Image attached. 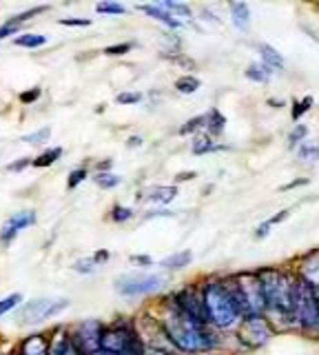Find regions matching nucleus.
<instances>
[{
  "label": "nucleus",
  "mask_w": 319,
  "mask_h": 355,
  "mask_svg": "<svg viewBox=\"0 0 319 355\" xmlns=\"http://www.w3.org/2000/svg\"><path fill=\"white\" fill-rule=\"evenodd\" d=\"M126 51H131V45H129V43H120V45L106 47V49H104V54H106V56H122V54H126Z\"/></svg>",
  "instance_id": "obj_42"
},
{
  "label": "nucleus",
  "mask_w": 319,
  "mask_h": 355,
  "mask_svg": "<svg viewBox=\"0 0 319 355\" xmlns=\"http://www.w3.org/2000/svg\"><path fill=\"white\" fill-rule=\"evenodd\" d=\"M140 9V12H144L146 16H151V18H155L157 23H162V25H166V27H180L182 23H180L177 18H173V16H168L164 9H160L157 5H140L137 7Z\"/></svg>",
  "instance_id": "obj_18"
},
{
  "label": "nucleus",
  "mask_w": 319,
  "mask_h": 355,
  "mask_svg": "<svg viewBox=\"0 0 319 355\" xmlns=\"http://www.w3.org/2000/svg\"><path fill=\"white\" fill-rule=\"evenodd\" d=\"M302 162H317L319 160V140H306L302 142L300 151H297Z\"/></svg>",
  "instance_id": "obj_23"
},
{
  "label": "nucleus",
  "mask_w": 319,
  "mask_h": 355,
  "mask_svg": "<svg viewBox=\"0 0 319 355\" xmlns=\"http://www.w3.org/2000/svg\"><path fill=\"white\" fill-rule=\"evenodd\" d=\"M306 135H308V127H304V124H297V127L289 135V144H291V147H295V144L306 142Z\"/></svg>",
  "instance_id": "obj_34"
},
{
  "label": "nucleus",
  "mask_w": 319,
  "mask_h": 355,
  "mask_svg": "<svg viewBox=\"0 0 319 355\" xmlns=\"http://www.w3.org/2000/svg\"><path fill=\"white\" fill-rule=\"evenodd\" d=\"M93 182L98 184L100 189H113V186H118L122 182V178L115 175V173H109V171H100L93 178Z\"/></svg>",
  "instance_id": "obj_27"
},
{
  "label": "nucleus",
  "mask_w": 319,
  "mask_h": 355,
  "mask_svg": "<svg viewBox=\"0 0 319 355\" xmlns=\"http://www.w3.org/2000/svg\"><path fill=\"white\" fill-rule=\"evenodd\" d=\"M115 291L124 298H135V296H146V294H153L160 287L164 285V278L157 276V274H122L115 278Z\"/></svg>",
  "instance_id": "obj_6"
},
{
  "label": "nucleus",
  "mask_w": 319,
  "mask_h": 355,
  "mask_svg": "<svg viewBox=\"0 0 319 355\" xmlns=\"http://www.w3.org/2000/svg\"><path fill=\"white\" fill-rule=\"evenodd\" d=\"M36 222V213L34 211H20L16 215H12L9 220H5L3 224V231H0V240L7 244V242H12V240L23 231V229L31 227Z\"/></svg>",
  "instance_id": "obj_12"
},
{
  "label": "nucleus",
  "mask_w": 319,
  "mask_h": 355,
  "mask_svg": "<svg viewBox=\"0 0 319 355\" xmlns=\"http://www.w3.org/2000/svg\"><path fill=\"white\" fill-rule=\"evenodd\" d=\"M160 9H164V12L168 14V16H173V18H184V20H188L191 16V7L188 5H184V3H173V0H164V3H155ZM180 23H182V20H180Z\"/></svg>",
  "instance_id": "obj_19"
},
{
  "label": "nucleus",
  "mask_w": 319,
  "mask_h": 355,
  "mask_svg": "<svg viewBox=\"0 0 319 355\" xmlns=\"http://www.w3.org/2000/svg\"><path fill=\"white\" fill-rule=\"evenodd\" d=\"M95 267H98V260H95L93 256L76 260V262H73V271H78V274H93Z\"/></svg>",
  "instance_id": "obj_31"
},
{
  "label": "nucleus",
  "mask_w": 319,
  "mask_h": 355,
  "mask_svg": "<svg viewBox=\"0 0 319 355\" xmlns=\"http://www.w3.org/2000/svg\"><path fill=\"white\" fill-rule=\"evenodd\" d=\"M69 307L67 298H38L31 300L29 305H25V309L20 311V325H40L53 316H58Z\"/></svg>",
  "instance_id": "obj_8"
},
{
  "label": "nucleus",
  "mask_w": 319,
  "mask_h": 355,
  "mask_svg": "<svg viewBox=\"0 0 319 355\" xmlns=\"http://www.w3.org/2000/svg\"><path fill=\"white\" fill-rule=\"evenodd\" d=\"M173 300H175L173 305L180 311H182V313H186L191 320H195L197 325H204V327L209 325V313H206V305H204V294H202L200 289L186 287L182 291H177Z\"/></svg>",
  "instance_id": "obj_10"
},
{
  "label": "nucleus",
  "mask_w": 319,
  "mask_h": 355,
  "mask_svg": "<svg viewBox=\"0 0 319 355\" xmlns=\"http://www.w3.org/2000/svg\"><path fill=\"white\" fill-rule=\"evenodd\" d=\"M40 98V89L34 87V89H29V91H23L20 93V102L23 104H29V102H36Z\"/></svg>",
  "instance_id": "obj_43"
},
{
  "label": "nucleus",
  "mask_w": 319,
  "mask_h": 355,
  "mask_svg": "<svg viewBox=\"0 0 319 355\" xmlns=\"http://www.w3.org/2000/svg\"><path fill=\"white\" fill-rule=\"evenodd\" d=\"M58 23L65 27H89L91 20L89 18H60Z\"/></svg>",
  "instance_id": "obj_41"
},
{
  "label": "nucleus",
  "mask_w": 319,
  "mask_h": 355,
  "mask_svg": "<svg viewBox=\"0 0 319 355\" xmlns=\"http://www.w3.org/2000/svg\"><path fill=\"white\" fill-rule=\"evenodd\" d=\"M206 127H209V131L213 135H220L222 131H224V127H226V118L222 116L218 109H213L209 116H206Z\"/></svg>",
  "instance_id": "obj_25"
},
{
  "label": "nucleus",
  "mask_w": 319,
  "mask_h": 355,
  "mask_svg": "<svg viewBox=\"0 0 319 355\" xmlns=\"http://www.w3.org/2000/svg\"><path fill=\"white\" fill-rule=\"evenodd\" d=\"M289 213H291L289 209H284V211H280L278 215H273V218H269L266 222H262L258 229H255V238H258V240H264L266 236L271 233V229H273L275 224H280L282 220H286V215H289Z\"/></svg>",
  "instance_id": "obj_21"
},
{
  "label": "nucleus",
  "mask_w": 319,
  "mask_h": 355,
  "mask_svg": "<svg viewBox=\"0 0 319 355\" xmlns=\"http://www.w3.org/2000/svg\"><path fill=\"white\" fill-rule=\"evenodd\" d=\"M175 89L180 93H186L188 96V93H195L200 89V80L195 76H182V78L175 80Z\"/></svg>",
  "instance_id": "obj_28"
},
{
  "label": "nucleus",
  "mask_w": 319,
  "mask_h": 355,
  "mask_svg": "<svg viewBox=\"0 0 319 355\" xmlns=\"http://www.w3.org/2000/svg\"><path fill=\"white\" fill-rule=\"evenodd\" d=\"M111 218H113V222H124V220H131L133 211H131L129 207H113Z\"/></svg>",
  "instance_id": "obj_37"
},
{
  "label": "nucleus",
  "mask_w": 319,
  "mask_h": 355,
  "mask_svg": "<svg viewBox=\"0 0 319 355\" xmlns=\"http://www.w3.org/2000/svg\"><path fill=\"white\" fill-rule=\"evenodd\" d=\"M313 107V98L311 96H306V98H302L300 102H295V109H293V118L295 120H300L304 113Z\"/></svg>",
  "instance_id": "obj_36"
},
{
  "label": "nucleus",
  "mask_w": 319,
  "mask_h": 355,
  "mask_svg": "<svg viewBox=\"0 0 319 355\" xmlns=\"http://www.w3.org/2000/svg\"><path fill=\"white\" fill-rule=\"evenodd\" d=\"M202 294H204V305H206L211 325H215L220 329H231L238 325V320L242 318V311H240V305L231 285L213 280V282H206Z\"/></svg>",
  "instance_id": "obj_2"
},
{
  "label": "nucleus",
  "mask_w": 319,
  "mask_h": 355,
  "mask_svg": "<svg viewBox=\"0 0 319 355\" xmlns=\"http://www.w3.org/2000/svg\"><path fill=\"white\" fill-rule=\"evenodd\" d=\"M142 144V138H129V147H140Z\"/></svg>",
  "instance_id": "obj_47"
},
{
  "label": "nucleus",
  "mask_w": 319,
  "mask_h": 355,
  "mask_svg": "<svg viewBox=\"0 0 319 355\" xmlns=\"http://www.w3.org/2000/svg\"><path fill=\"white\" fill-rule=\"evenodd\" d=\"M260 56H262V65H266L271 71L284 69V56L273 45H260Z\"/></svg>",
  "instance_id": "obj_16"
},
{
  "label": "nucleus",
  "mask_w": 319,
  "mask_h": 355,
  "mask_svg": "<svg viewBox=\"0 0 319 355\" xmlns=\"http://www.w3.org/2000/svg\"><path fill=\"white\" fill-rule=\"evenodd\" d=\"M271 74L273 71L266 65H262V62H253V65H249V69H246V78L255 80V82H269Z\"/></svg>",
  "instance_id": "obj_24"
},
{
  "label": "nucleus",
  "mask_w": 319,
  "mask_h": 355,
  "mask_svg": "<svg viewBox=\"0 0 319 355\" xmlns=\"http://www.w3.org/2000/svg\"><path fill=\"white\" fill-rule=\"evenodd\" d=\"M95 12H98V14H109V16H120V14L126 12V9L120 3H100V5H95Z\"/></svg>",
  "instance_id": "obj_32"
},
{
  "label": "nucleus",
  "mask_w": 319,
  "mask_h": 355,
  "mask_svg": "<svg viewBox=\"0 0 319 355\" xmlns=\"http://www.w3.org/2000/svg\"><path fill=\"white\" fill-rule=\"evenodd\" d=\"M262 289H264V298H266V311H273L278 316L291 318V307H293V289H295V280L278 269H262L258 274Z\"/></svg>",
  "instance_id": "obj_3"
},
{
  "label": "nucleus",
  "mask_w": 319,
  "mask_h": 355,
  "mask_svg": "<svg viewBox=\"0 0 319 355\" xmlns=\"http://www.w3.org/2000/svg\"><path fill=\"white\" fill-rule=\"evenodd\" d=\"M51 344L45 336H29L23 344H20V355H49Z\"/></svg>",
  "instance_id": "obj_14"
},
{
  "label": "nucleus",
  "mask_w": 319,
  "mask_h": 355,
  "mask_svg": "<svg viewBox=\"0 0 319 355\" xmlns=\"http://www.w3.org/2000/svg\"><path fill=\"white\" fill-rule=\"evenodd\" d=\"M42 12H47V7H34V9H29V12H25V14H18L14 18H9L7 23L0 27V40H5L7 36H16L18 27L23 25L29 16H36V14H42Z\"/></svg>",
  "instance_id": "obj_15"
},
{
  "label": "nucleus",
  "mask_w": 319,
  "mask_h": 355,
  "mask_svg": "<svg viewBox=\"0 0 319 355\" xmlns=\"http://www.w3.org/2000/svg\"><path fill=\"white\" fill-rule=\"evenodd\" d=\"M235 300L240 305L242 318H258L264 316L266 311V298H264V289L258 274H242L235 278V282L231 285Z\"/></svg>",
  "instance_id": "obj_5"
},
{
  "label": "nucleus",
  "mask_w": 319,
  "mask_h": 355,
  "mask_svg": "<svg viewBox=\"0 0 319 355\" xmlns=\"http://www.w3.org/2000/svg\"><path fill=\"white\" fill-rule=\"evenodd\" d=\"M49 135H51V129L49 127H42V129H38L34 133L23 135V142H27V144H42V142L49 140Z\"/></svg>",
  "instance_id": "obj_30"
},
{
  "label": "nucleus",
  "mask_w": 319,
  "mask_h": 355,
  "mask_svg": "<svg viewBox=\"0 0 319 355\" xmlns=\"http://www.w3.org/2000/svg\"><path fill=\"white\" fill-rule=\"evenodd\" d=\"M34 160H29V158H23V160H18V162H12V164H7V169L9 171H23L27 164H31Z\"/></svg>",
  "instance_id": "obj_44"
},
{
  "label": "nucleus",
  "mask_w": 319,
  "mask_h": 355,
  "mask_svg": "<svg viewBox=\"0 0 319 355\" xmlns=\"http://www.w3.org/2000/svg\"><path fill=\"white\" fill-rule=\"evenodd\" d=\"M273 331H271V325L264 320V316H258V318H244L242 325L238 329V338L242 344H246L249 349H260L264 347L266 342L271 340Z\"/></svg>",
  "instance_id": "obj_11"
},
{
  "label": "nucleus",
  "mask_w": 319,
  "mask_h": 355,
  "mask_svg": "<svg viewBox=\"0 0 319 355\" xmlns=\"http://www.w3.org/2000/svg\"><path fill=\"white\" fill-rule=\"evenodd\" d=\"M300 269H302V276H300V278H304L315 291H319V251H315V253H311V256H306V258L302 260Z\"/></svg>",
  "instance_id": "obj_13"
},
{
  "label": "nucleus",
  "mask_w": 319,
  "mask_h": 355,
  "mask_svg": "<svg viewBox=\"0 0 319 355\" xmlns=\"http://www.w3.org/2000/svg\"><path fill=\"white\" fill-rule=\"evenodd\" d=\"M20 302H23V296H20V294H12V296H7L5 300H0V318H3L5 313H9L12 309H16Z\"/></svg>",
  "instance_id": "obj_33"
},
{
  "label": "nucleus",
  "mask_w": 319,
  "mask_h": 355,
  "mask_svg": "<svg viewBox=\"0 0 319 355\" xmlns=\"http://www.w3.org/2000/svg\"><path fill=\"white\" fill-rule=\"evenodd\" d=\"M193 175H195V173H191V171H188V173H180V175L175 178V180H177V182H182V180H191V178H193Z\"/></svg>",
  "instance_id": "obj_46"
},
{
  "label": "nucleus",
  "mask_w": 319,
  "mask_h": 355,
  "mask_svg": "<svg viewBox=\"0 0 319 355\" xmlns=\"http://www.w3.org/2000/svg\"><path fill=\"white\" fill-rule=\"evenodd\" d=\"M102 333L104 327L98 320H84L73 327L69 340L73 344V349L78 351V355H95L102 353Z\"/></svg>",
  "instance_id": "obj_7"
},
{
  "label": "nucleus",
  "mask_w": 319,
  "mask_h": 355,
  "mask_svg": "<svg viewBox=\"0 0 319 355\" xmlns=\"http://www.w3.org/2000/svg\"><path fill=\"white\" fill-rule=\"evenodd\" d=\"M231 18L238 29L246 31L251 27V7L246 3H231Z\"/></svg>",
  "instance_id": "obj_17"
},
{
  "label": "nucleus",
  "mask_w": 319,
  "mask_h": 355,
  "mask_svg": "<svg viewBox=\"0 0 319 355\" xmlns=\"http://www.w3.org/2000/svg\"><path fill=\"white\" fill-rule=\"evenodd\" d=\"M84 178H87V169H76V171H71V173H69V182H67V186H69V189H76V186L84 180Z\"/></svg>",
  "instance_id": "obj_40"
},
{
  "label": "nucleus",
  "mask_w": 319,
  "mask_h": 355,
  "mask_svg": "<svg viewBox=\"0 0 319 355\" xmlns=\"http://www.w3.org/2000/svg\"><path fill=\"white\" fill-rule=\"evenodd\" d=\"M16 45L18 47H27V49H36V47L47 45V36H42V34H23V36L16 38Z\"/></svg>",
  "instance_id": "obj_26"
},
{
  "label": "nucleus",
  "mask_w": 319,
  "mask_h": 355,
  "mask_svg": "<svg viewBox=\"0 0 319 355\" xmlns=\"http://www.w3.org/2000/svg\"><path fill=\"white\" fill-rule=\"evenodd\" d=\"M206 124V116H197V118H193V120H188L182 129H180V133L182 135H186V133H191V131H195V129H200V127H204Z\"/></svg>",
  "instance_id": "obj_39"
},
{
  "label": "nucleus",
  "mask_w": 319,
  "mask_h": 355,
  "mask_svg": "<svg viewBox=\"0 0 319 355\" xmlns=\"http://www.w3.org/2000/svg\"><path fill=\"white\" fill-rule=\"evenodd\" d=\"M191 260H193V253H191V251H180V253H173V256L164 258L162 262H160V267H164L168 271H180V269L188 267Z\"/></svg>",
  "instance_id": "obj_20"
},
{
  "label": "nucleus",
  "mask_w": 319,
  "mask_h": 355,
  "mask_svg": "<svg viewBox=\"0 0 319 355\" xmlns=\"http://www.w3.org/2000/svg\"><path fill=\"white\" fill-rule=\"evenodd\" d=\"M220 144H213L209 138H197L195 144H193V153H209V151H218Z\"/></svg>",
  "instance_id": "obj_35"
},
{
  "label": "nucleus",
  "mask_w": 319,
  "mask_h": 355,
  "mask_svg": "<svg viewBox=\"0 0 319 355\" xmlns=\"http://www.w3.org/2000/svg\"><path fill=\"white\" fill-rule=\"evenodd\" d=\"M118 104H137L142 100V93H137V91H122L118 93Z\"/></svg>",
  "instance_id": "obj_38"
},
{
  "label": "nucleus",
  "mask_w": 319,
  "mask_h": 355,
  "mask_svg": "<svg viewBox=\"0 0 319 355\" xmlns=\"http://www.w3.org/2000/svg\"><path fill=\"white\" fill-rule=\"evenodd\" d=\"M133 262H142V265H151V258H146V256H133Z\"/></svg>",
  "instance_id": "obj_45"
},
{
  "label": "nucleus",
  "mask_w": 319,
  "mask_h": 355,
  "mask_svg": "<svg viewBox=\"0 0 319 355\" xmlns=\"http://www.w3.org/2000/svg\"><path fill=\"white\" fill-rule=\"evenodd\" d=\"M162 329L173 347L182 353H204L215 344L204 325H197L195 320H191L175 305L168 307V313L162 320Z\"/></svg>",
  "instance_id": "obj_1"
},
{
  "label": "nucleus",
  "mask_w": 319,
  "mask_h": 355,
  "mask_svg": "<svg viewBox=\"0 0 319 355\" xmlns=\"http://www.w3.org/2000/svg\"><path fill=\"white\" fill-rule=\"evenodd\" d=\"M291 316L302 329H308V331L319 329V296L304 278L295 280Z\"/></svg>",
  "instance_id": "obj_4"
},
{
  "label": "nucleus",
  "mask_w": 319,
  "mask_h": 355,
  "mask_svg": "<svg viewBox=\"0 0 319 355\" xmlns=\"http://www.w3.org/2000/svg\"><path fill=\"white\" fill-rule=\"evenodd\" d=\"M137 347V336L131 329V325H118L106 327L102 333V353H111V355H124L126 351H131Z\"/></svg>",
  "instance_id": "obj_9"
},
{
  "label": "nucleus",
  "mask_w": 319,
  "mask_h": 355,
  "mask_svg": "<svg viewBox=\"0 0 319 355\" xmlns=\"http://www.w3.org/2000/svg\"><path fill=\"white\" fill-rule=\"evenodd\" d=\"M175 195H177L175 186H157V189H153L151 195H148V200L157 204H168L175 200Z\"/></svg>",
  "instance_id": "obj_22"
},
{
  "label": "nucleus",
  "mask_w": 319,
  "mask_h": 355,
  "mask_svg": "<svg viewBox=\"0 0 319 355\" xmlns=\"http://www.w3.org/2000/svg\"><path fill=\"white\" fill-rule=\"evenodd\" d=\"M60 155H62V149L60 147H53V149H49L45 153H40L31 164H34V166H51L53 162L60 158Z\"/></svg>",
  "instance_id": "obj_29"
}]
</instances>
